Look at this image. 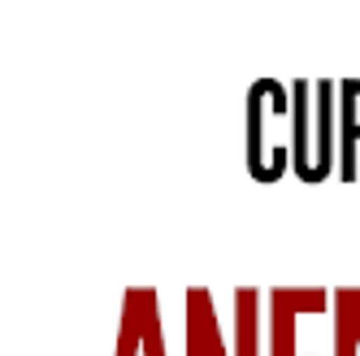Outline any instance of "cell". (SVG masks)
Returning <instances> with one entry per match:
<instances>
[{
	"mask_svg": "<svg viewBox=\"0 0 360 356\" xmlns=\"http://www.w3.org/2000/svg\"><path fill=\"white\" fill-rule=\"evenodd\" d=\"M252 139H248V170L256 178H278L295 157V105L282 91V83L265 79L252 87L248 100Z\"/></svg>",
	"mask_w": 360,
	"mask_h": 356,
	"instance_id": "cell-1",
	"label": "cell"
},
{
	"mask_svg": "<svg viewBox=\"0 0 360 356\" xmlns=\"http://www.w3.org/2000/svg\"><path fill=\"white\" fill-rule=\"evenodd\" d=\"M295 174L317 183L330 170V87L326 83H300L295 96Z\"/></svg>",
	"mask_w": 360,
	"mask_h": 356,
	"instance_id": "cell-2",
	"label": "cell"
}]
</instances>
